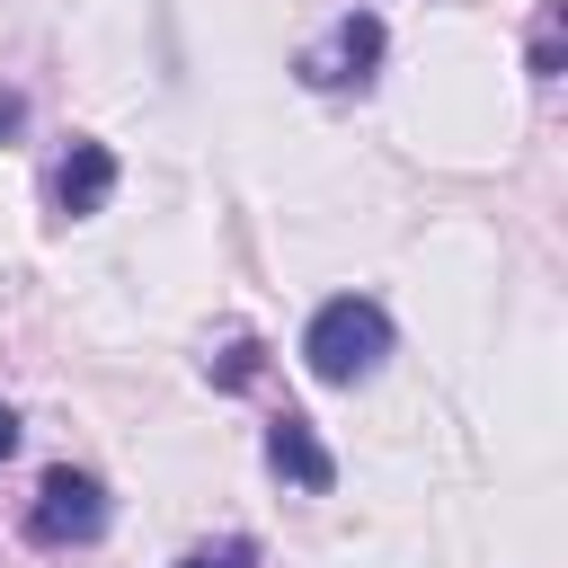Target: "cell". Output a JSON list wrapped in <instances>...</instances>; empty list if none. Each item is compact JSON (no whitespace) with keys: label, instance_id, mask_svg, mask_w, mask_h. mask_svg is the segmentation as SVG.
I'll return each mask as SVG.
<instances>
[{"label":"cell","instance_id":"9","mask_svg":"<svg viewBox=\"0 0 568 568\" xmlns=\"http://www.w3.org/2000/svg\"><path fill=\"white\" fill-rule=\"evenodd\" d=\"M9 133H27V98H18V89H0V142H9Z\"/></svg>","mask_w":568,"mask_h":568},{"label":"cell","instance_id":"4","mask_svg":"<svg viewBox=\"0 0 568 568\" xmlns=\"http://www.w3.org/2000/svg\"><path fill=\"white\" fill-rule=\"evenodd\" d=\"M106 195H115V151H106V142H89V133H71V151H62V160H53V178H44L53 222H89Z\"/></svg>","mask_w":568,"mask_h":568},{"label":"cell","instance_id":"6","mask_svg":"<svg viewBox=\"0 0 568 568\" xmlns=\"http://www.w3.org/2000/svg\"><path fill=\"white\" fill-rule=\"evenodd\" d=\"M204 373H213V390H257V382H266V337H257V328H231V337L204 355Z\"/></svg>","mask_w":568,"mask_h":568},{"label":"cell","instance_id":"8","mask_svg":"<svg viewBox=\"0 0 568 568\" xmlns=\"http://www.w3.org/2000/svg\"><path fill=\"white\" fill-rule=\"evenodd\" d=\"M178 568H257V541L248 532H222V541H195Z\"/></svg>","mask_w":568,"mask_h":568},{"label":"cell","instance_id":"2","mask_svg":"<svg viewBox=\"0 0 568 568\" xmlns=\"http://www.w3.org/2000/svg\"><path fill=\"white\" fill-rule=\"evenodd\" d=\"M98 532H106V488H98V470H71V462H53V470L36 479L27 541H36V550H89Z\"/></svg>","mask_w":568,"mask_h":568},{"label":"cell","instance_id":"10","mask_svg":"<svg viewBox=\"0 0 568 568\" xmlns=\"http://www.w3.org/2000/svg\"><path fill=\"white\" fill-rule=\"evenodd\" d=\"M18 453V417H9V399H0V462Z\"/></svg>","mask_w":568,"mask_h":568},{"label":"cell","instance_id":"3","mask_svg":"<svg viewBox=\"0 0 568 568\" xmlns=\"http://www.w3.org/2000/svg\"><path fill=\"white\" fill-rule=\"evenodd\" d=\"M382 44H390V36H382V18H373V9H346L320 44H302V62H293V71H302V89H328V98H337V89H373Z\"/></svg>","mask_w":568,"mask_h":568},{"label":"cell","instance_id":"7","mask_svg":"<svg viewBox=\"0 0 568 568\" xmlns=\"http://www.w3.org/2000/svg\"><path fill=\"white\" fill-rule=\"evenodd\" d=\"M559 27H568V9L541 0L532 9V80H559Z\"/></svg>","mask_w":568,"mask_h":568},{"label":"cell","instance_id":"1","mask_svg":"<svg viewBox=\"0 0 568 568\" xmlns=\"http://www.w3.org/2000/svg\"><path fill=\"white\" fill-rule=\"evenodd\" d=\"M382 355H390V320H382V302H364V293L320 302V320L302 328V364H311V382H328V390L373 382Z\"/></svg>","mask_w":568,"mask_h":568},{"label":"cell","instance_id":"5","mask_svg":"<svg viewBox=\"0 0 568 568\" xmlns=\"http://www.w3.org/2000/svg\"><path fill=\"white\" fill-rule=\"evenodd\" d=\"M266 470H275V479H293L302 497L337 488V462H328V444L311 435V417H302V408H275V417H266Z\"/></svg>","mask_w":568,"mask_h":568}]
</instances>
